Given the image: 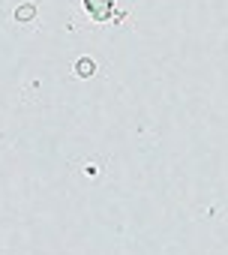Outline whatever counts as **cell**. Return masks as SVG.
I'll use <instances>...</instances> for the list:
<instances>
[{
  "label": "cell",
  "mask_w": 228,
  "mask_h": 255,
  "mask_svg": "<svg viewBox=\"0 0 228 255\" xmlns=\"http://www.w3.org/2000/svg\"><path fill=\"white\" fill-rule=\"evenodd\" d=\"M84 9L96 18V21H105L114 9V0H84Z\"/></svg>",
  "instance_id": "6da1fadb"
},
{
  "label": "cell",
  "mask_w": 228,
  "mask_h": 255,
  "mask_svg": "<svg viewBox=\"0 0 228 255\" xmlns=\"http://www.w3.org/2000/svg\"><path fill=\"white\" fill-rule=\"evenodd\" d=\"M18 18H21V21H30V18H33V6H21V9H18Z\"/></svg>",
  "instance_id": "3957f363"
},
{
  "label": "cell",
  "mask_w": 228,
  "mask_h": 255,
  "mask_svg": "<svg viewBox=\"0 0 228 255\" xmlns=\"http://www.w3.org/2000/svg\"><path fill=\"white\" fill-rule=\"evenodd\" d=\"M78 72H81V75H90V72H93V60H90V57H81V60H78Z\"/></svg>",
  "instance_id": "7a4b0ae2"
}]
</instances>
